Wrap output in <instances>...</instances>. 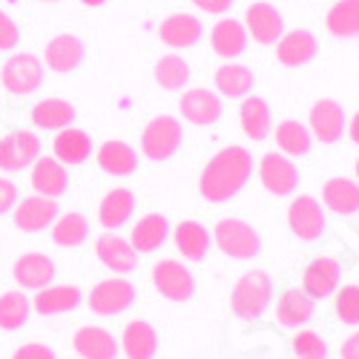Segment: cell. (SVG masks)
I'll return each mask as SVG.
<instances>
[{"mask_svg": "<svg viewBox=\"0 0 359 359\" xmlns=\"http://www.w3.org/2000/svg\"><path fill=\"white\" fill-rule=\"evenodd\" d=\"M156 83L170 89V93H182V89H187L190 83V64L184 61L182 55H161L156 61Z\"/></svg>", "mask_w": 359, "mask_h": 359, "instance_id": "f35d334b", "label": "cell"}, {"mask_svg": "<svg viewBox=\"0 0 359 359\" xmlns=\"http://www.w3.org/2000/svg\"><path fill=\"white\" fill-rule=\"evenodd\" d=\"M337 316L342 325H359V285H342L337 287Z\"/></svg>", "mask_w": 359, "mask_h": 359, "instance_id": "60d3db41", "label": "cell"}, {"mask_svg": "<svg viewBox=\"0 0 359 359\" xmlns=\"http://www.w3.org/2000/svg\"><path fill=\"white\" fill-rule=\"evenodd\" d=\"M41 158V135L35 130H12L0 135V170L20 172Z\"/></svg>", "mask_w": 359, "mask_h": 359, "instance_id": "8992f818", "label": "cell"}, {"mask_svg": "<svg viewBox=\"0 0 359 359\" xmlns=\"http://www.w3.org/2000/svg\"><path fill=\"white\" fill-rule=\"evenodd\" d=\"M216 238V245L224 256L230 259H238V262H248L253 256H259L262 250V236L259 230L245 222V219H238V216H224L216 222V230L210 233Z\"/></svg>", "mask_w": 359, "mask_h": 359, "instance_id": "3957f363", "label": "cell"}, {"mask_svg": "<svg viewBox=\"0 0 359 359\" xmlns=\"http://www.w3.org/2000/svg\"><path fill=\"white\" fill-rule=\"evenodd\" d=\"M61 216V207L57 198H46V196H26L18 198L15 210H12V222L18 230L23 233H41L46 227H52V222Z\"/></svg>", "mask_w": 359, "mask_h": 359, "instance_id": "9c48e42d", "label": "cell"}, {"mask_svg": "<svg viewBox=\"0 0 359 359\" xmlns=\"http://www.w3.org/2000/svg\"><path fill=\"white\" fill-rule=\"evenodd\" d=\"M172 242H175V250L182 253L187 262H201L210 253V245H213V236L201 222H178L175 230H172Z\"/></svg>", "mask_w": 359, "mask_h": 359, "instance_id": "cb8c5ba5", "label": "cell"}, {"mask_svg": "<svg viewBox=\"0 0 359 359\" xmlns=\"http://www.w3.org/2000/svg\"><path fill=\"white\" fill-rule=\"evenodd\" d=\"M41 4H57V0H41Z\"/></svg>", "mask_w": 359, "mask_h": 359, "instance_id": "816d5d0a", "label": "cell"}, {"mask_svg": "<svg viewBox=\"0 0 359 359\" xmlns=\"http://www.w3.org/2000/svg\"><path fill=\"white\" fill-rule=\"evenodd\" d=\"M345 133H348V138H351V141L359 147V109L351 115V121L345 124Z\"/></svg>", "mask_w": 359, "mask_h": 359, "instance_id": "c3c4849f", "label": "cell"}, {"mask_svg": "<svg viewBox=\"0 0 359 359\" xmlns=\"http://www.w3.org/2000/svg\"><path fill=\"white\" fill-rule=\"evenodd\" d=\"M325 26L334 38H359V0H339L331 6Z\"/></svg>", "mask_w": 359, "mask_h": 359, "instance_id": "ab89813d", "label": "cell"}, {"mask_svg": "<svg viewBox=\"0 0 359 359\" xmlns=\"http://www.w3.org/2000/svg\"><path fill=\"white\" fill-rule=\"evenodd\" d=\"M118 348H124L127 359H153L158 351V334L149 322L133 319V322H127L124 334H121V345Z\"/></svg>", "mask_w": 359, "mask_h": 359, "instance_id": "d6a6232c", "label": "cell"}, {"mask_svg": "<svg viewBox=\"0 0 359 359\" xmlns=\"http://www.w3.org/2000/svg\"><path fill=\"white\" fill-rule=\"evenodd\" d=\"M153 285L170 302H187L196 293V279L190 267H184V262L178 259H161L153 264Z\"/></svg>", "mask_w": 359, "mask_h": 359, "instance_id": "ba28073f", "label": "cell"}, {"mask_svg": "<svg viewBox=\"0 0 359 359\" xmlns=\"http://www.w3.org/2000/svg\"><path fill=\"white\" fill-rule=\"evenodd\" d=\"M170 236V222L161 213H144L130 233V245L135 253H156Z\"/></svg>", "mask_w": 359, "mask_h": 359, "instance_id": "4316f807", "label": "cell"}, {"mask_svg": "<svg viewBox=\"0 0 359 359\" xmlns=\"http://www.w3.org/2000/svg\"><path fill=\"white\" fill-rule=\"evenodd\" d=\"M342 282V267L331 256H316L302 273V290L319 302V299H331Z\"/></svg>", "mask_w": 359, "mask_h": 359, "instance_id": "5bb4252c", "label": "cell"}, {"mask_svg": "<svg viewBox=\"0 0 359 359\" xmlns=\"http://www.w3.org/2000/svg\"><path fill=\"white\" fill-rule=\"evenodd\" d=\"M259 182L271 196H290L299 187V170L282 153H267L259 161Z\"/></svg>", "mask_w": 359, "mask_h": 359, "instance_id": "8fae6325", "label": "cell"}, {"mask_svg": "<svg viewBox=\"0 0 359 359\" xmlns=\"http://www.w3.org/2000/svg\"><path fill=\"white\" fill-rule=\"evenodd\" d=\"M356 184H359V158H356Z\"/></svg>", "mask_w": 359, "mask_h": 359, "instance_id": "f907efd6", "label": "cell"}, {"mask_svg": "<svg viewBox=\"0 0 359 359\" xmlns=\"http://www.w3.org/2000/svg\"><path fill=\"white\" fill-rule=\"evenodd\" d=\"M55 273H57L55 262L38 250L18 256L12 264V276H15V285L20 290H43L46 285L55 282Z\"/></svg>", "mask_w": 359, "mask_h": 359, "instance_id": "9a60e30c", "label": "cell"}, {"mask_svg": "<svg viewBox=\"0 0 359 359\" xmlns=\"http://www.w3.org/2000/svg\"><path fill=\"white\" fill-rule=\"evenodd\" d=\"M316 316V302L302 287H287L276 299V322L282 327H299Z\"/></svg>", "mask_w": 359, "mask_h": 359, "instance_id": "603a6c76", "label": "cell"}, {"mask_svg": "<svg viewBox=\"0 0 359 359\" xmlns=\"http://www.w3.org/2000/svg\"><path fill=\"white\" fill-rule=\"evenodd\" d=\"M29 170H32L29 182H32L35 196L61 198V196L69 190V172H67V167L57 161L55 156H41Z\"/></svg>", "mask_w": 359, "mask_h": 359, "instance_id": "e0dca14e", "label": "cell"}, {"mask_svg": "<svg viewBox=\"0 0 359 359\" xmlns=\"http://www.w3.org/2000/svg\"><path fill=\"white\" fill-rule=\"evenodd\" d=\"M95 256L115 276H127L138 267V253L130 245V238H121L115 233H104L95 238Z\"/></svg>", "mask_w": 359, "mask_h": 359, "instance_id": "2e32d148", "label": "cell"}, {"mask_svg": "<svg viewBox=\"0 0 359 359\" xmlns=\"http://www.w3.org/2000/svg\"><path fill=\"white\" fill-rule=\"evenodd\" d=\"M95 161L98 167L107 172V175H118V178H124V175H133L138 170V153L121 138H109L98 147V153H95Z\"/></svg>", "mask_w": 359, "mask_h": 359, "instance_id": "d4e9b609", "label": "cell"}, {"mask_svg": "<svg viewBox=\"0 0 359 359\" xmlns=\"http://www.w3.org/2000/svg\"><path fill=\"white\" fill-rule=\"evenodd\" d=\"M29 118H32V124L38 130L61 133V130L72 127V121H75V104L67 98H41L32 107V112H29Z\"/></svg>", "mask_w": 359, "mask_h": 359, "instance_id": "f1b7e54d", "label": "cell"}, {"mask_svg": "<svg viewBox=\"0 0 359 359\" xmlns=\"http://www.w3.org/2000/svg\"><path fill=\"white\" fill-rule=\"evenodd\" d=\"M296 359H327V342L316 331H299L293 337Z\"/></svg>", "mask_w": 359, "mask_h": 359, "instance_id": "b9f144b4", "label": "cell"}, {"mask_svg": "<svg viewBox=\"0 0 359 359\" xmlns=\"http://www.w3.org/2000/svg\"><path fill=\"white\" fill-rule=\"evenodd\" d=\"M0 83L9 95H32L43 83V61H38L29 52H15L9 55V61L0 67Z\"/></svg>", "mask_w": 359, "mask_h": 359, "instance_id": "5b68a950", "label": "cell"}, {"mask_svg": "<svg viewBox=\"0 0 359 359\" xmlns=\"http://www.w3.org/2000/svg\"><path fill=\"white\" fill-rule=\"evenodd\" d=\"M83 61V41L72 32H64V35H55L49 43H46V52H43V64L57 72V75H67L72 69H78Z\"/></svg>", "mask_w": 359, "mask_h": 359, "instance_id": "d6986e66", "label": "cell"}, {"mask_svg": "<svg viewBox=\"0 0 359 359\" xmlns=\"http://www.w3.org/2000/svg\"><path fill=\"white\" fill-rule=\"evenodd\" d=\"M81 305V290L75 285H46L43 290H35L32 311L41 316H61Z\"/></svg>", "mask_w": 359, "mask_h": 359, "instance_id": "484cf974", "label": "cell"}, {"mask_svg": "<svg viewBox=\"0 0 359 359\" xmlns=\"http://www.w3.org/2000/svg\"><path fill=\"white\" fill-rule=\"evenodd\" d=\"M238 121L250 141H264L271 135V107L259 95H245V104L238 109Z\"/></svg>", "mask_w": 359, "mask_h": 359, "instance_id": "e575fe53", "label": "cell"}, {"mask_svg": "<svg viewBox=\"0 0 359 359\" xmlns=\"http://www.w3.org/2000/svg\"><path fill=\"white\" fill-rule=\"evenodd\" d=\"M135 302V285L124 276L101 279L86 296V305L98 316H118Z\"/></svg>", "mask_w": 359, "mask_h": 359, "instance_id": "52a82bcc", "label": "cell"}, {"mask_svg": "<svg viewBox=\"0 0 359 359\" xmlns=\"http://www.w3.org/2000/svg\"><path fill=\"white\" fill-rule=\"evenodd\" d=\"M18 184L12 182V178L6 175H0V216H6L15 210V204H18Z\"/></svg>", "mask_w": 359, "mask_h": 359, "instance_id": "ee69618b", "label": "cell"}, {"mask_svg": "<svg viewBox=\"0 0 359 359\" xmlns=\"http://www.w3.org/2000/svg\"><path fill=\"white\" fill-rule=\"evenodd\" d=\"M18 41H20V29H18V23H15L4 9H0V52L15 49Z\"/></svg>", "mask_w": 359, "mask_h": 359, "instance_id": "7bdbcfd3", "label": "cell"}, {"mask_svg": "<svg viewBox=\"0 0 359 359\" xmlns=\"http://www.w3.org/2000/svg\"><path fill=\"white\" fill-rule=\"evenodd\" d=\"M52 153L64 167H78L93 156V138H89V133H83L78 127H67V130H61L55 135Z\"/></svg>", "mask_w": 359, "mask_h": 359, "instance_id": "83f0119b", "label": "cell"}, {"mask_svg": "<svg viewBox=\"0 0 359 359\" xmlns=\"http://www.w3.org/2000/svg\"><path fill=\"white\" fill-rule=\"evenodd\" d=\"M287 224L296 238L316 242L325 233V207L313 196H296L287 207Z\"/></svg>", "mask_w": 359, "mask_h": 359, "instance_id": "30bf717a", "label": "cell"}, {"mask_svg": "<svg viewBox=\"0 0 359 359\" xmlns=\"http://www.w3.org/2000/svg\"><path fill=\"white\" fill-rule=\"evenodd\" d=\"M273 138H276L279 153L287 156V158H302V156L311 153V147H313L311 130L302 121H296V118H287V121H282L273 130Z\"/></svg>", "mask_w": 359, "mask_h": 359, "instance_id": "836d02e7", "label": "cell"}, {"mask_svg": "<svg viewBox=\"0 0 359 359\" xmlns=\"http://www.w3.org/2000/svg\"><path fill=\"white\" fill-rule=\"evenodd\" d=\"M339 356L342 359H359V331H353L351 337H345V342L339 345Z\"/></svg>", "mask_w": 359, "mask_h": 359, "instance_id": "7dc6e473", "label": "cell"}, {"mask_svg": "<svg viewBox=\"0 0 359 359\" xmlns=\"http://www.w3.org/2000/svg\"><path fill=\"white\" fill-rule=\"evenodd\" d=\"M322 201L337 216H353L359 213V184L353 178H327L322 184Z\"/></svg>", "mask_w": 359, "mask_h": 359, "instance_id": "f546056e", "label": "cell"}, {"mask_svg": "<svg viewBox=\"0 0 359 359\" xmlns=\"http://www.w3.org/2000/svg\"><path fill=\"white\" fill-rule=\"evenodd\" d=\"M89 236V222L83 213H61L52 222V242L57 248H78Z\"/></svg>", "mask_w": 359, "mask_h": 359, "instance_id": "74e56055", "label": "cell"}, {"mask_svg": "<svg viewBox=\"0 0 359 359\" xmlns=\"http://www.w3.org/2000/svg\"><path fill=\"white\" fill-rule=\"evenodd\" d=\"M316 35L308 29H293L276 41V61L282 67H305L316 57Z\"/></svg>", "mask_w": 359, "mask_h": 359, "instance_id": "7402d4cb", "label": "cell"}, {"mask_svg": "<svg viewBox=\"0 0 359 359\" xmlns=\"http://www.w3.org/2000/svg\"><path fill=\"white\" fill-rule=\"evenodd\" d=\"M213 83L222 98H245L253 89V69L245 64H224L216 69Z\"/></svg>", "mask_w": 359, "mask_h": 359, "instance_id": "d590c367", "label": "cell"}, {"mask_svg": "<svg viewBox=\"0 0 359 359\" xmlns=\"http://www.w3.org/2000/svg\"><path fill=\"white\" fill-rule=\"evenodd\" d=\"M245 32L248 41H256L259 46H271L285 35V20L282 12L273 4H253L245 12Z\"/></svg>", "mask_w": 359, "mask_h": 359, "instance_id": "7c38bea8", "label": "cell"}, {"mask_svg": "<svg viewBox=\"0 0 359 359\" xmlns=\"http://www.w3.org/2000/svg\"><path fill=\"white\" fill-rule=\"evenodd\" d=\"M210 49L219 57H238L248 49V32L245 23L236 18H222L216 20V26L210 29Z\"/></svg>", "mask_w": 359, "mask_h": 359, "instance_id": "1f68e13d", "label": "cell"}, {"mask_svg": "<svg viewBox=\"0 0 359 359\" xmlns=\"http://www.w3.org/2000/svg\"><path fill=\"white\" fill-rule=\"evenodd\" d=\"M193 4H196L201 12H210V15H224V12L233 6V0H193Z\"/></svg>", "mask_w": 359, "mask_h": 359, "instance_id": "bcb514c9", "label": "cell"}, {"mask_svg": "<svg viewBox=\"0 0 359 359\" xmlns=\"http://www.w3.org/2000/svg\"><path fill=\"white\" fill-rule=\"evenodd\" d=\"M32 316V299L26 290H6L0 293V327L4 331H20Z\"/></svg>", "mask_w": 359, "mask_h": 359, "instance_id": "8d00e7d4", "label": "cell"}, {"mask_svg": "<svg viewBox=\"0 0 359 359\" xmlns=\"http://www.w3.org/2000/svg\"><path fill=\"white\" fill-rule=\"evenodd\" d=\"M345 109L331 101V98H322L311 107V135L322 144H337L345 135Z\"/></svg>", "mask_w": 359, "mask_h": 359, "instance_id": "ac0fdd59", "label": "cell"}, {"mask_svg": "<svg viewBox=\"0 0 359 359\" xmlns=\"http://www.w3.org/2000/svg\"><path fill=\"white\" fill-rule=\"evenodd\" d=\"M135 213V193L127 187H115L109 190L101 204H98V222L112 233L118 227H124Z\"/></svg>", "mask_w": 359, "mask_h": 359, "instance_id": "4dcf8cb0", "label": "cell"}, {"mask_svg": "<svg viewBox=\"0 0 359 359\" xmlns=\"http://www.w3.org/2000/svg\"><path fill=\"white\" fill-rule=\"evenodd\" d=\"M273 276L262 271V267H253L245 276H238V282L233 285L230 293V311L236 313V319L242 322H253L264 313V308L271 305L273 299Z\"/></svg>", "mask_w": 359, "mask_h": 359, "instance_id": "7a4b0ae2", "label": "cell"}, {"mask_svg": "<svg viewBox=\"0 0 359 359\" xmlns=\"http://www.w3.org/2000/svg\"><path fill=\"white\" fill-rule=\"evenodd\" d=\"M201 32H204L201 20L196 15H187V12H175V15H170V18H164L158 23L161 43H167L172 49H187V46L198 43Z\"/></svg>", "mask_w": 359, "mask_h": 359, "instance_id": "44dd1931", "label": "cell"}, {"mask_svg": "<svg viewBox=\"0 0 359 359\" xmlns=\"http://www.w3.org/2000/svg\"><path fill=\"white\" fill-rule=\"evenodd\" d=\"M12 359H57V356H55V351H52L49 345H43V342H26V345H20V348L15 351Z\"/></svg>", "mask_w": 359, "mask_h": 359, "instance_id": "f6af8a7d", "label": "cell"}, {"mask_svg": "<svg viewBox=\"0 0 359 359\" xmlns=\"http://www.w3.org/2000/svg\"><path fill=\"white\" fill-rule=\"evenodd\" d=\"M178 112H182L184 121L196 124V127H210L222 118V98L213 89H184L182 98H178Z\"/></svg>", "mask_w": 359, "mask_h": 359, "instance_id": "4fadbf2b", "label": "cell"}, {"mask_svg": "<svg viewBox=\"0 0 359 359\" xmlns=\"http://www.w3.org/2000/svg\"><path fill=\"white\" fill-rule=\"evenodd\" d=\"M184 141L182 121L172 115H156L141 133V153L149 161H170Z\"/></svg>", "mask_w": 359, "mask_h": 359, "instance_id": "277c9868", "label": "cell"}, {"mask_svg": "<svg viewBox=\"0 0 359 359\" xmlns=\"http://www.w3.org/2000/svg\"><path fill=\"white\" fill-rule=\"evenodd\" d=\"M72 348L81 359H115L118 356V339L98 325H83L72 337Z\"/></svg>", "mask_w": 359, "mask_h": 359, "instance_id": "ffe728a7", "label": "cell"}, {"mask_svg": "<svg viewBox=\"0 0 359 359\" xmlns=\"http://www.w3.org/2000/svg\"><path fill=\"white\" fill-rule=\"evenodd\" d=\"M253 175V156L245 147H224L204 164L198 175V193L204 201H230Z\"/></svg>", "mask_w": 359, "mask_h": 359, "instance_id": "6da1fadb", "label": "cell"}, {"mask_svg": "<svg viewBox=\"0 0 359 359\" xmlns=\"http://www.w3.org/2000/svg\"><path fill=\"white\" fill-rule=\"evenodd\" d=\"M81 4H86V6H104L107 0H81Z\"/></svg>", "mask_w": 359, "mask_h": 359, "instance_id": "681fc988", "label": "cell"}]
</instances>
